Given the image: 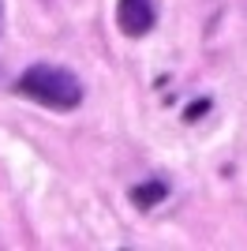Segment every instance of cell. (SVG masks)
I'll use <instances>...</instances> for the list:
<instances>
[{"label": "cell", "instance_id": "obj_3", "mask_svg": "<svg viewBox=\"0 0 247 251\" xmlns=\"http://www.w3.org/2000/svg\"><path fill=\"white\" fill-rule=\"evenodd\" d=\"M127 199L139 210H154V206H161V202L169 199V180L150 176V180H143V184H131V188H127Z\"/></svg>", "mask_w": 247, "mask_h": 251}, {"label": "cell", "instance_id": "obj_4", "mask_svg": "<svg viewBox=\"0 0 247 251\" xmlns=\"http://www.w3.org/2000/svg\"><path fill=\"white\" fill-rule=\"evenodd\" d=\"M210 109H214V101H210V98H195V101L184 109V120H187V124H195V120H202Z\"/></svg>", "mask_w": 247, "mask_h": 251}, {"label": "cell", "instance_id": "obj_2", "mask_svg": "<svg viewBox=\"0 0 247 251\" xmlns=\"http://www.w3.org/2000/svg\"><path fill=\"white\" fill-rule=\"evenodd\" d=\"M157 23V8L154 0H120L116 4V26H120L127 38H143V34L154 30Z\"/></svg>", "mask_w": 247, "mask_h": 251}, {"label": "cell", "instance_id": "obj_1", "mask_svg": "<svg viewBox=\"0 0 247 251\" xmlns=\"http://www.w3.org/2000/svg\"><path fill=\"white\" fill-rule=\"evenodd\" d=\"M19 98L34 105H45L52 113H72L82 105V83L72 68H60V64H34L15 79L11 86Z\"/></svg>", "mask_w": 247, "mask_h": 251}, {"label": "cell", "instance_id": "obj_5", "mask_svg": "<svg viewBox=\"0 0 247 251\" xmlns=\"http://www.w3.org/2000/svg\"><path fill=\"white\" fill-rule=\"evenodd\" d=\"M0 34H4V0H0Z\"/></svg>", "mask_w": 247, "mask_h": 251}]
</instances>
